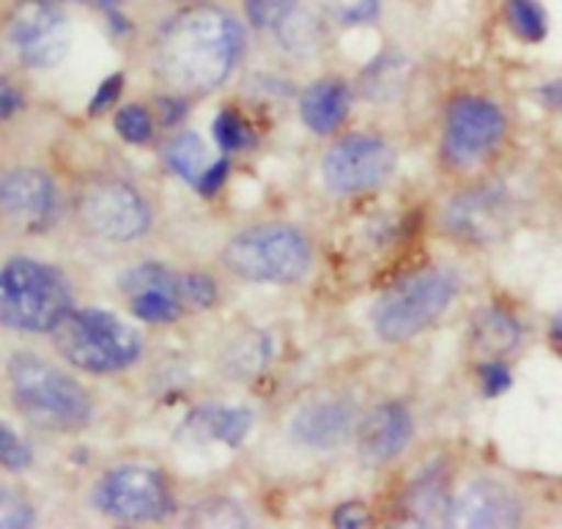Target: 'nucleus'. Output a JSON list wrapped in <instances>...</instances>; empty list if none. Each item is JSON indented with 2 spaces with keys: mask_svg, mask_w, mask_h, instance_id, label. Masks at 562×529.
<instances>
[{
  "mask_svg": "<svg viewBox=\"0 0 562 529\" xmlns=\"http://www.w3.org/2000/svg\"><path fill=\"white\" fill-rule=\"evenodd\" d=\"M241 27L217 5H192L170 16L154 42V71L173 93L217 88L241 55Z\"/></svg>",
  "mask_w": 562,
  "mask_h": 529,
  "instance_id": "nucleus-1",
  "label": "nucleus"
},
{
  "mask_svg": "<svg viewBox=\"0 0 562 529\" xmlns=\"http://www.w3.org/2000/svg\"><path fill=\"white\" fill-rule=\"evenodd\" d=\"M9 382L14 404L33 426L47 431H77L91 420V398L86 390L36 354L11 357Z\"/></svg>",
  "mask_w": 562,
  "mask_h": 529,
  "instance_id": "nucleus-2",
  "label": "nucleus"
},
{
  "mask_svg": "<svg viewBox=\"0 0 562 529\" xmlns=\"http://www.w3.org/2000/svg\"><path fill=\"white\" fill-rule=\"evenodd\" d=\"M71 313L64 274L33 258H11L0 269V324L16 333H53Z\"/></svg>",
  "mask_w": 562,
  "mask_h": 529,
  "instance_id": "nucleus-3",
  "label": "nucleus"
},
{
  "mask_svg": "<svg viewBox=\"0 0 562 529\" xmlns=\"http://www.w3.org/2000/svg\"><path fill=\"white\" fill-rule=\"evenodd\" d=\"M55 349L66 362L88 373L124 371L140 357V338L113 313L86 307L71 311L53 329Z\"/></svg>",
  "mask_w": 562,
  "mask_h": 529,
  "instance_id": "nucleus-4",
  "label": "nucleus"
},
{
  "mask_svg": "<svg viewBox=\"0 0 562 529\" xmlns=\"http://www.w3.org/2000/svg\"><path fill=\"white\" fill-rule=\"evenodd\" d=\"M223 261L252 283H296L311 269V245L289 225H258L228 241Z\"/></svg>",
  "mask_w": 562,
  "mask_h": 529,
  "instance_id": "nucleus-5",
  "label": "nucleus"
},
{
  "mask_svg": "<svg viewBox=\"0 0 562 529\" xmlns=\"http://www.w3.org/2000/svg\"><path fill=\"white\" fill-rule=\"evenodd\" d=\"M456 294H459V278L450 269H423L401 280L379 300L373 327L387 344L409 340L431 327L448 311Z\"/></svg>",
  "mask_w": 562,
  "mask_h": 529,
  "instance_id": "nucleus-6",
  "label": "nucleus"
},
{
  "mask_svg": "<svg viewBox=\"0 0 562 529\" xmlns=\"http://www.w3.org/2000/svg\"><path fill=\"white\" fill-rule=\"evenodd\" d=\"M77 217L91 236L104 241H132L151 225V212L135 187L124 181H93L77 201Z\"/></svg>",
  "mask_w": 562,
  "mask_h": 529,
  "instance_id": "nucleus-7",
  "label": "nucleus"
},
{
  "mask_svg": "<svg viewBox=\"0 0 562 529\" xmlns=\"http://www.w3.org/2000/svg\"><path fill=\"white\" fill-rule=\"evenodd\" d=\"M93 503L104 516L119 521H159L173 510V497L151 466H119L99 481Z\"/></svg>",
  "mask_w": 562,
  "mask_h": 529,
  "instance_id": "nucleus-8",
  "label": "nucleus"
},
{
  "mask_svg": "<svg viewBox=\"0 0 562 529\" xmlns=\"http://www.w3.org/2000/svg\"><path fill=\"white\" fill-rule=\"evenodd\" d=\"M395 170V151L376 135H351L329 148L324 159V181L333 192L371 190L387 181Z\"/></svg>",
  "mask_w": 562,
  "mask_h": 529,
  "instance_id": "nucleus-9",
  "label": "nucleus"
},
{
  "mask_svg": "<svg viewBox=\"0 0 562 529\" xmlns=\"http://www.w3.org/2000/svg\"><path fill=\"white\" fill-rule=\"evenodd\" d=\"M9 38L22 64L47 69L69 49V22L64 9L53 0H25L11 14Z\"/></svg>",
  "mask_w": 562,
  "mask_h": 529,
  "instance_id": "nucleus-10",
  "label": "nucleus"
},
{
  "mask_svg": "<svg viewBox=\"0 0 562 529\" xmlns=\"http://www.w3.org/2000/svg\"><path fill=\"white\" fill-rule=\"evenodd\" d=\"M505 135V115L481 97L456 99L448 113L445 154L453 165H472L486 157Z\"/></svg>",
  "mask_w": 562,
  "mask_h": 529,
  "instance_id": "nucleus-11",
  "label": "nucleus"
},
{
  "mask_svg": "<svg viewBox=\"0 0 562 529\" xmlns=\"http://www.w3.org/2000/svg\"><path fill=\"white\" fill-rule=\"evenodd\" d=\"M130 311L146 324H170L184 313V274L162 263H140L121 278Z\"/></svg>",
  "mask_w": 562,
  "mask_h": 529,
  "instance_id": "nucleus-12",
  "label": "nucleus"
},
{
  "mask_svg": "<svg viewBox=\"0 0 562 529\" xmlns=\"http://www.w3.org/2000/svg\"><path fill=\"white\" fill-rule=\"evenodd\" d=\"M0 206L25 228L42 230L53 223L58 206L55 184L42 170H11L0 176Z\"/></svg>",
  "mask_w": 562,
  "mask_h": 529,
  "instance_id": "nucleus-13",
  "label": "nucleus"
},
{
  "mask_svg": "<svg viewBox=\"0 0 562 529\" xmlns=\"http://www.w3.org/2000/svg\"><path fill=\"white\" fill-rule=\"evenodd\" d=\"M521 505L508 486L497 481H475L450 503L448 527H516Z\"/></svg>",
  "mask_w": 562,
  "mask_h": 529,
  "instance_id": "nucleus-14",
  "label": "nucleus"
},
{
  "mask_svg": "<svg viewBox=\"0 0 562 529\" xmlns=\"http://www.w3.org/2000/svg\"><path fill=\"white\" fill-rule=\"evenodd\" d=\"M412 439V415L401 404H382L362 417L360 453L368 464H387Z\"/></svg>",
  "mask_w": 562,
  "mask_h": 529,
  "instance_id": "nucleus-15",
  "label": "nucleus"
},
{
  "mask_svg": "<svg viewBox=\"0 0 562 529\" xmlns=\"http://www.w3.org/2000/svg\"><path fill=\"white\" fill-rule=\"evenodd\" d=\"M355 428V406L346 401H318L305 406L294 420V437L316 450H333L349 439Z\"/></svg>",
  "mask_w": 562,
  "mask_h": 529,
  "instance_id": "nucleus-16",
  "label": "nucleus"
},
{
  "mask_svg": "<svg viewBox=\"0 0 562 529\" xmlns=\"http://www.w3.org/2000/svg\"><path fill=\"white\" fill-rule=\"evenodd\" d=\"M505 217V201L494 190L467 192L448 209V228L472 241H488Z\"/></svg>",
  "mask_w": 562,
  "mask_h": 529,
  "instance_id": "nucleus-17",
  "label": "nucleus"
},
{
  "mask_svg": "<svg viewBox=\"0 0 562 529\" xmlns=\"http://www.w3.org/2000/svg\"><path fill=\"white\" fill-rule=\"evenodd\" d=\"M351 93L340 80H322L302 93V121L311 126L316 135H329L344 124L349 115Z\"/></svg>",
  "mask_w": 562,
  "mask_h": 529,
  "instance_id": "nucleus-18",
  "label": "nucleus"
},
{
  "mask_svg": "<svg viewBox=\"0 0 562 529\" xmlns=\"http://www.w3.org/2000/svg\"><path fill=\"white\" fill-rule=\"evenodd\" d=\"M252 426L250 409H236V406H209V409L195 412L187 423V428L195 431V437L223 442L228 448H239L245 442L247 431Z\"/></svg>",
  "mask_w": 562,
  "mask_h": 529,
  "instance_id": "nucleus-19",
  "label": "nucleus"
},
{
  "mask_svg": "<svg viewBox=\"0 0 562 529\" xmlns=\"http://www.w3.org/2000/svg\"><path fill=\"white\" fill-rule=\"evenodd\" d=\"M450 503L453 499H448V486L437 475L423 477L409 492V514L420 525H448Z\"/></svg>",
  "mask_w": 562,
  "mask_h": 529,
  "instance_id": "nucleus-20",
  "label": "nucleus"
},
{
  "mask_svg": "<svg viewBox=\"0 0 562 529\" xmlns=\"http://www.w3.org/2000/svg\"><path fill=\"white\" fill-rule=\"evenodd\" d=\"M165 162L170 165V170L187 179L190 184H198L201 176L206 173V148H203V140L195 135V132H181L173 140L165 146Z\"/></svg>",
  "mask_w": 562,
  "mask_h": 529,
  "instance_id": "nucleus-21",
  "label": "nucleus"
},
{
  "mask_svg": "<svg viewBox=\"0 0 562 529\" xmlns=\"http://www.w3.org/2000/svg\"><path fill=\"white\" fill-rule=\"evenodd\" d=\"M505 16H508V25L514 27L516 36L525 38V42L538 44L549 31L547 11L538 0H508Z\"/></svg>",
  "mask_w": 562,
  "mask_h": 529,
  "instance_id": "nucleus-22",
  "label": "nucleus"
},
{
  "mask_svg": "<svg viewBox=\"0 0 562 529\" xmlns=\"http://www.w3.org/2000/svg\"><path fill=\"white\" fill-rule=\"evenodd\" d=\"M477 335H481V344L486 346L488 351H505L519 340V327H516L514 318L505 316V313H488L483 327L477 329Z\"/></svg>",
  "mask_w": 562,
  "mask_h": 529,
  "instance_id": "nucleus-23",
  "label": "nucleus"
},
{
  "mask_svg": "<svg viewBox=\"0 0 562 529\" xmlns=\"http://www.w3.org/2000/svg\"><path fill=\"white\" fill-rule=\"evenodd\" d=\"M280 38L285 42V47L289 49H307L316 44V36H318V27L316 22H313L311 14H302L300 9L291 11L289 16H285L283 22H280Z\"/></svg>",
  "mask_w": 562,
  "mask_h": 529,
  "instance_id": "nucleus-24",
  "label": "nucleus"
},
{
  "mask_svg": "<svg viewBox=\"0 0 562 529\" xmlns=\"http://www.w3.org/2000/svg\"><path fill=\"white\" fill-rule=\"evenodd\" d=\"M214 140L223 146V151H236V148H245L250 143V126L245 124L239 113L234 110H223V113L214 119Z\"/></svg>",
  "mask_w": 562,
  "mask_h": 529,
  "instance_id": "nucleus-25",
  "label": "nucleus"
},
{
  "mask_svg": "<svg viewBox=\"0 0 562 529\" xmlns=\"http://www.w3.org/2000/svg\"><path fill=\"white\" fill-rule=\"evenodd\" d=\"M324 11L344 25H360V22L376 20L379 0H322Z\"/></svg>",
  "mask_w": 562,
  "mask_h": 529,
  "instance_id": "nucleus-26",
  "label": "nucleus"
},
{
  "mask_svg": "<svg viewBox=\"0 0 562 529\" xmlns=\"http://www.w3.org/2000/svg\"><path fill=\"white\" fill-rule=\"evenodd\" d=\"M115 130H119V135L124 137V140L146 143L154 132L151 115H148V110L140 108V104H130V108L119 110V115H115Z\"/></svg>",
  "mask_w": 562,
  "mask_h": 529,
  "instance_id": "nucleus-27",
  "label": "nucleus"
},
{
  "mask_svg": "<svg viewBox=\"0 0 562 529\" xmlns=\"http://www.w3.org/2000/svg\"><path fill=\"white\" fill-rule=\"evenodd\" d=\"M247 20L256 27H280V22L296 9V0H245Z\"/></svg>",
  "mask_w": 562,
  "mask_h": 529,
  "instance_id": "nucleus-28",
  "label": "nucleus"
},
{
  "mask_svg": "<svg viewBox=\"0 0 562 529\" xmlns=\"http://www.w3.org/2000/svg\"><path fill=\"white\" fill-rule=\"evenodd\" d=\"M33 525V508L16 492L0 488V529H22Z\"/></svg>",
  "mask_w": 562,
  "mask_h": 529,
  "instance_id": "nucleus-29",
  "label": "nucleus"
},
{
  "mask_svg": "<svg viewBox=\"0 0 562 529\" xmlns=\"http://www.w3.org/2000/svg\"><path fill=\"white\" fill-rule=\"evenodd\" d=\"M31 461H33L31 448H27L14 431L0 426V466H5V470L11 472H20V470H27Z\"/></svg>",
  "mask_w": 562,
  "mask_h": 529,
  "instance_id": "nucleus-30",
  "label": "nucleus"
},
{
  "mask_svg": "<svg viewBox=\"0 0 562 529\" xmlns=\"http://www.w3.org/2000/svg\"><path fill=\"white\" fill-rule=\"evenodd\" d=\"M184 300L187 305L206 311L217 300V285L209 274H184Z\"/></svg>",
  "mask_w": 562,
  "mask_h": 529,
  "instance_id": "nucleus-31",
  "label": "nucleus"
},
{
  "mask_svg": "<svg viewBox=\"0 0 562 529\" xmlns=\"http://www.w3.org/2000/svg\"><path fill=\"white\" fill-rule=\"evenodd\" d=\"M481 384L488 398H497V395H503L510 387L508 368L503 362H488V365L481 368Z\"/></svg>",
  "mask_w": 562,
  "mask_h": 529,
  "instance_id": "nucleus-32",
  "label": "nucleus"
},
{
  "mask_svg": "<svg viewBox=\"0 0 562 529\" xmlns=\"http://www.w3.org/2000/svg\"><path fill=\"white\" fill-rule=\"evenodd\" d=\"M121 86H124V77H121V75L108 77V80H104L102 86H99L97 97H93V102H91V113H102V110H108L110 104H113L115 99H119Z\"/></svg>",
  "mask_w": 562,
  "mask_h": 529,
  "instance_id": "nucleus-33",
  "label": "nucleus"
},
{
  "mask_svg": "<svg viewBox=\"0 0 562 529\" xmlns=\"http://www.w3.org/2000/svg\"><path fill=\"white\" fill-rule=\"evenodd\" d=\"M368 521H371V514H368L360 503L340 505V508L335 510V527H366Z\"/></svg>",
  "mask_w": 562,
  "mask_h": 529,
  "instance_id": "nucleus-34",
  "label": "nucleus"
},
{
  "mask_svg": "<svg viewBox=\"0 0 562 529\" xmlns=\"http://www.w3.org/2000/svg\"><path fill=\"white\" fill-rule=\"evenodd\" d=\"M225 176H228V159H220V162L209 165L206 173L198 181V190H201L203 195H214V192L220 190V184L225 181Z\"/></svg>",
  "mask_w": 562,
  "mask_h": 529,
  "instance_id": "nucleus-35",
  "label": "nucleus"
},
{
  "mask_svg": "<svg viewBox=\"0 0 562 529\" xmlns=\"http://www.w3.org/2000/svg\"><path fill=\"white\" fill-rule=\"evenodd\" d=\"M22 108V93L9 80H0V121L11 119Z\"/></svg>",
  "mask_w": 562,
  "mask_h": 529,
  "instance_id": "nucleus-36",
  "label": "nucleus"
},
{
  "mask_svg": "<svg viewBox=\"0 0 562 529\" xmlns=\"http://www.w3.org/2000/svg\"><path fill=\"white\" fill-rule=\"evenodd\" d=\"M541 99L549 104V108L560 110V113H562V80L543 86L541 88Z\"/></svg>",
  "mask_w": 562,
  "mask_h": 529,
  "instance_id": "nucleus-37",
  "label": "nucleus"
},
{
  "mask_svg": "<svg viewBox=\"0 0 562 529\" xmlns=\"http://www.w3.org/2000/svg\"><path fill=\"white\" fill-rule=\"evenodd\" d=\"M552 338L562 346V313L558 318H554V324H552Z\"/></svg>",
  "mask_w": 562,
  "mask_h": 529,
  "instance_id": "nucleus-38",
  "label": "nucleus"
},
{
  "mask_svg": "<svg viewBox=\"0 0 562 529\" xmlns=\"http://www.w3.org/2000/svg\"><path fill=\"white\" fill-rule=\"evenodd\" d=\"M77 3H97V5H102V9H113L119 0H77Z\"/></svg>",
  "mask_w": 562,
  "mask_h": 529,
  "instance_id": "nucleus-39",
  "label": "nucleus"
},
{
  "mask_svg": "<svg viewBox=\"0 0 562 529\" xmlns=\"http://www.w3.org/2000/svg\"><path fill=\"white\" fill-rule=\"evenodd\" d=\"M0 212H3V206H0Z\"/></svg>",
  "mask_w": 562,
  "mask_h": 529,
  "instance_id": "nucleus-40",
  "label": "nucleus"
}]
</instances>
